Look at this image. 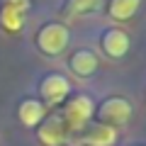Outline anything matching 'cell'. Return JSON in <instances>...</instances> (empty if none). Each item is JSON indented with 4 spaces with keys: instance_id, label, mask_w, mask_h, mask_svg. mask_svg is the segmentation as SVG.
Segmentation results:
<instances>
[{
    "instance_id": "1",
    "label": "cell",
    "mask_w": 146,
    "mask_h": 146,
    "mask_svg": "<svg viewBox=\"0 0 146 146\" xmlns=\"http://www.w3.org/2000/svg\"><path fill=\"white\" fill-rule=\"evenodd\" d=\"M68 42H71V34H68L66 25H61V22H49L36 34V46H39L42 54H46V56L63 54V49L68 46Z\"/></svg>"
},
{
    "instance_id": "2",
    "label": "cell",
    "mask_w": 146,
    "mask_h": 146,
    "mask_svg": "<svg viewBox=\"0 0 146 146\" xmlns=\"http://www.w3.org/2000/svg\"><path fill=\"white\" fill-rule=\"evenodd\" d=\"M95 115V102L88 98V95H78L73 98L71 102L63 110V122H66V129H83Z\"/></svg>"
},
{
    "instance_id": "3",
    "label": "cell",
    "mask_w": 146,
    "mask_h": 146,
    "mask_svg": "<svg viewBox=\"0 0 146 146\" xmlns=\"http://www.w3.org/2000/svg\"><path fill=\"white\" fill-rule=\"evenodd\" d=\"M98 119H100V124H107V127H119V124H124V122H129V117H131V105L127 102L124 98H107L102 105H100L98 110Z\"/></svg>"
},
{
    "instance_id": "4",
    "label": "cell",
    "mask_w": 146,
    "mask_h": 146,
    "mask_svg": "<svg viewBox=\"0 0 146 146\" xmlns=\"http://www.w3.org/2000/svg\"><path fill=\"white\" fill-rule=\"evenodd\" d=\"M39 90H42V100H39V102H42L44 107H54V105L63 102V100L68 98L71 83H68V78L61 76V73H51V76H46V78L42 80Z\"/></svg>"
},
{
    "instance_id": "5",
    "label": "cell",
    "mask_w": 146,
    "mask_h": 146,
    "mask_svg": "<svg viewBox=\"0 0 146 146\" xmlns=\"http://www.w3.org/2000/svg\"><path fill=\"white\" fill-rule=\"evenodd\" d=\"M29 10V0H5L0 7V25L7 32H17L25 25V12Z\"/></svg>"
},
{
    "instance_id": "6",
    "label": "cell",
    "mask_w": 146,
    "mask_h": 146,
    "mask_svg": "<svg viewBox=\"0 0 146 146\" xmlns=\"http://www.w3.org/2000/svg\"><path fill=\"white\" fill-rule=\"evenodd\" d=\"M36 136H39V141L44 146H58L66 139V122H63V117L54 112L46 119H42V127H39Z\"/></svg>"
},
{
    "instance_id": "7",
    "label": "cell",
    "mask_w": 146,
    "mask_h": 146,
    "mask_svg": "<svg viewBox=\"0 0 146 146\" xmlns=\"http://www.w3.org/2000/svg\"><path fill=\"white\" fill-rule=\"evenodd\" d=\"M102 49L107 56L112 58H122L129 51V36L124 29H107L102 34Z\"/></svg>"
},
{
    "instance_id": "8",
    "label": "cell",
    "mask_w": 146,
    "mask_h": 146,
    "mask_svg": "<svg viewBox=\"0 0 146 146\" xmlns=\"http://www.w3.org/2000/svg\"><path fill=\"white\" fill-rule=\"evenodd\" d=\"M71 68L76 76L88 78V76H93L98 71V56L93 51H88V49H80V51H76L71 56Z\"/></svg>"
},
{
    "instance_id": "9",
    "label": "cell",
    "mask_w": 146,
    "mask_h": 146,
    "mask_svg": "<svg viewBox=\"0 0 146 146\" xmlns=\"http://www.w3.org/2000/svg\"><path fill=\"white\" fill-rule=\"evenodd\" d=\"M17 115H20V119H22L25 127H36L44 117H46V107H44L39 100H22Z\"/></svg>"
},
{
    "instance_id": "10",
    "label": "cell",
    "mask_w": 146,
    "mask_h": 146,
    "mask_svg": "<svg viewBox=\"0 0 146 146\" xmlns=\"http://www.w3.org/2000/svg\"><path fill=\"white\" fill-rule=\"evenodd\" d=\"M115 141H117V129L100 124V122L85 134V146H115Z\"/></svg>"
},
{
    "instance_id": "11",
    "label": "cell",
    "mask_w": 146,
    "mask_h": 146,
    "mask_svg": "<svg viewBox=\"0 0 146 146\" xmlns=\"http://www.w3.org/2000/svg\"><path fill=\"white\" fill-rule=\"evenodd\" d=\"M141 0H110V17L112 20H131L139 10Z\"/></svg>"
},
{
    "instance_id": "12",
    "label": "cell",
    "mask_w": 146,
    "mask_h": 146,
    "mask_svg": "<svg viewBox=\"0 0 146 146\" xmlns=\"http://www.w3.org/2000/svg\"><path fill=\"white\" fill-rule=\"evenodd\" d=\"M95 5H98V0H71L68 12H71V15H78V12H90Z\"/></svg>"
}]
</instances>
